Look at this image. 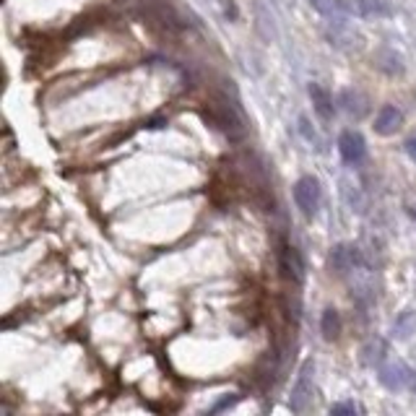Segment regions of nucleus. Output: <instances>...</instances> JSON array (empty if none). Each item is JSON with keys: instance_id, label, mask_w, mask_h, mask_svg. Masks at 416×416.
Returning <instances> with one entry per match:
<instances>
[{"instance_id": "obj_1", "label": "nucleus", "mask_w": 416, "mask_h": 416, "mask_svg": "<svg viewBox=\"0 0 416 416\" xmlns=\"http://www.w3.org/2000/svg\"><path fill=\"white\" fill-rule=\"evenodd\" d=\"M203 115H206L208 123L213 125L216 130H221L229 141H242L245 138V120H242V115L237 110V104L229 102V97H213L208 102V110Z\"/></svg>"}, {"instance_id": "obj_2", "label": "nucleus", "mask_w": 416, "mask_h": 416, "mask_svg": "<svg viewBox=\"0 0 416 416\" xmlns=\"http://www.w3.org/2000/svg\"><path fill=\"white\" fill-rule=\"evenodd\" d=\"M312 372H315V365H312V359H307L299 369V378L294 382L292 398H289V408L294 414H305L307 404L312 401Z\"/></svg>"}, {"instance_id": "obj_3", "label": "nucleus", "mask_w": 416, "mask_h": 416, "mask_svg": "<svg viewBox=\"0 0 416 416\" xmlns=\"http://www.w3.org/2000/svg\"><path fill=\"white\" fill-rule=\"evenodd\" d=\"M294 200H297V208L305 213V216H312L320 206V183L315 177H299L297 185H294Z\"/></svg>"}, {"instance_id": "obj_4", "label": "nucleus", "mask_w": 416, "mask_h": 416, "mask_svg": "<svg viewBox=\"0 0 416 416\" xmlns=\"http://www.w3.org/2000/svg\"><path fill=\"white\" fill-rule=\"evenodd\" d=\"M279 270H281L284 281L302 284V279H305V263L289 242L279 245Z\"/></svg>"}, {"instance_id": "obj_5", "label": "nucleus", "mask_w": 416, "mask_h": 416, "mask_svg": "<svg viewBox=\"0 0 416 416\" xmlns=\"http://www.w3.org/2000/svg\"><path fill=\"white\" fill-rule=\"evenodd\" d=\"M416 380V375L406 367L404 362H391V365H382L380 367V382L391 391H404L406 385H411Z\"/></svg>"}, {"instance_id": "obj_6", "label": "nucleus", "mask_w": 416, "mask_h": 416, "mask_svg": "<svg viewBox=\"0 0 416 416\" xmlns=\"http://www.w3.org/2000/svg\"><path fill=\"white\" fill-rule=\"evenodd\" d=\"M338 151L346 164H359V161L367 157V146H365V138L354 130H346L338 138Z\"/></svg>"}, {"instance_id": "obj_7", "label": "nucleus", "mask_w": 416, "mask_h": 416, "mask_svg": "<svg viewBox=\"0 0 416 416\" xmlns=\"http://www.w3.org/2000/svg\"><path fill=\"white\" fill-rule=\"evenodd\" d=\"M362 266V253L354 245H336L331 253V268L336 273H349Z\"/></svg>"}, {"instance_id": "obj_8", "label": "nucleus", "mask_w": 416, "mask_h": 416, "mask_svg": "<svg viewBox=\"0 0 416 416\" xmlns=\"http://www.w3.org/2000/svg\"><path fill=\"white\" fill-rule=\"evenodd\" d=\"M349 13L362 16V19H388L393 16V8L385 0H346Z\"/></svg>"}, {"instance_id": "obj_9", "label": "nucleus", "mask_w": 416, "mask_h": 416, "mask_svg": "<svg viewBox=\"0 0 416 416\" xmlns=\"http://www.w3.org/2000/svg\"><path fill=\"white\" fill-rule=\"evenodd\" d=\"M338 104L346 115H351L354 120H362L369 112V99L359 91V89H343L338 94Z\"/></svg>"}, {"instance_id": "obj_10", "label": "nucleus", "mask_w": 416, "mask_h": 416, "mask_svg": "<svg viewBox=\"0 0 416 416\" xmlns=\"http://www.w3.org/2000/svg\"><path fill=\"white\" fill-rule=\"evenodd\" d=\"M401 125H404V112L398 110V107H393V104H385L378 112V117H375V133L393 135L401 130Z\"/></svg>"}, {"instance_id": "obj_11", "label": "nucleus", "mask_w": 416, "mask_h": 416, "mask_svg": "<svg viewBox=\"0 0 416 416\" xmlns=\"http://www.w3.org/2000/svg\"><path fill=\"white\" fill-rule=\"evenodd\" d=\"M310 99H312V107H315V112H318L320 120H331L333 117V97L323 89V86L312 84L310 86Z\"/></svg>"}, {"instance_id": "obj_12", "label": "nucleus", "mask_w": 416, "mask_h": 416, "mask_svg": "<svg viewBox=\"0 0 416 416\" xmlns=\"http://www.w3.org/2000/svg\"><path fill=\"white\" fill-rule=\"evenodd\" d=\"M310 5L318 13H323L325 19H333V21H343V16L349 13L346 0H310Z\"/></svg>"}, {"instance_id": "obj_13", "label": "nucleus", "mask_w": 416, "mask_h": 416, "mask_svg": "<svg viewBox=\"0 0 416 416\" xmlns=\"http://www.w3.org/2000/svg\"><path fill=\"white\" fill-rule=\"evenodd\" d=\"M320 331H323V338H325V341H336V338L341 336V315H338L333 307H328V310L323 312Z\"/></svg>"}, {"instance_id": "obj_14", "label": "nucleus", "mask_w": 416, "mask_h": 416, "mask_svg": "<svg viewBox=\"0 0 416 416\" xmlns=\"http://www.w3.org/2000/svg\"><path fill=\"white\" fill-rule=\"evenodd\" d=\"M359 411H362V408H359V406L356 404H351V401H346V404H336V406H331V414L333 416H354V414H359Z\"/></svg>"}, {"instance_id": "obj_15", "label": "nucleus", "mask_w": 416, "mask_h": 416, "mask_svg": "<svg viewBox=\"0 0 416 416\" xmlns=\"http://www.w3.org/2000/svg\"><path fill=\"white\" fill-rule=\"evenodd\" d=\"M237 401H240V395H234V398H224V401H221V404L216 406L213 411H221V408H229V406H234V404H237Z\"/></svg>"}, {"instance_id": "obj_16", "label": "nucleus", "mask_w": 416, "mask_h": 416, "mask_svg": "<svg viewBox=\"0 0 416 416\" xmlns=\"http://www.w3.org/2000/svg\"><path fill=\"white\" fill-rule=\"evenodd\" d=\"M406 151H408V157L416 161V138H408V141H406Z\"/></svg>"}, {"instance_id": "obj_17", "label": "nucleus", "mask_w": 416, "mask_h": 416, "mask_svg": "<svg viewBox=\"0 0 416 416\" xmlns=\"http://www.w3.org/2000/svg\"><path fill=\"white\" fill-rule=\"evenodd\" d=\"M414 391H416V385H414Z\"/></svg>"}]
</instances>
